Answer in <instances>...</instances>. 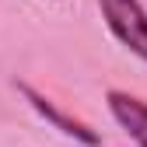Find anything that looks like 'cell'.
<instances>
[{
	"label": "cell",
	"mask_w": 147,
	"mask_h": 147,
	"mask_svg": "<svg viewBox=\"0 0 147 147\" xmlns=\"http://www.w3.org/2000/svg\"><path fill=\"white\" fill-rule=\"evenodd\" d=\"M109 32L147 63V11L140 0H98Z\"/></svg>",
	"instance_id": "cell-1"
},
{
	"label": "cell",
	"mask_w": 147,
	"mask_h": 147,
	"mask_svg": "<svg viewBox=\"0 0 147 147\" xmlns=\"http://www.w3.org/2000/svg\"><path fill=\"white\" fill-rule=\"evenodd\" d=\"M18 91H21V95L28 98V105L35 109V112H39L46 123H53V126H56V130L63 133V137H70V140H77V144H84V147H98L102 144V137L95 133V130H91V126L88 123H81V119H74V116H63L60 112V109L56 105H53L46 95H42V91H35L32 84H25V81H18Z\"/></svg>",
	"instance_id": "cell-2"
},
{
	"label": "cell",
	"mask_w": 147,
	"mask_h": 147,
	"mask_svg": "<svg viewBox=\"0 0 147 147\" xmlns=\"http://www.w3.org/2000/svg\"><path fill=\"white\" fill-rule=\"evenodd\" d=\"M105 102L116 123L137 140V147H147V102H140L137 95H126V91H109Z\"/></svg>",
	"instance_id": "cell-3"
}]
</instances>
